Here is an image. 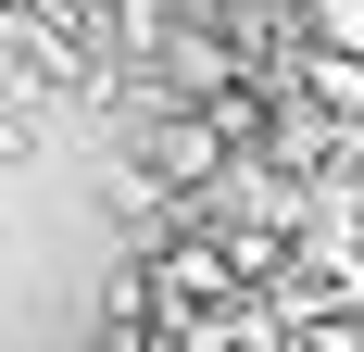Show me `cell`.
I'll return each instance as SVG.
<instances>
[{
    "label": "cell",
    "instance_id": "1",
    "mask_svg": "<svg viewBox=\"0 0 364 352\" xmlns=\"http://www.w3.org/2000/svg\"><path fill=\"white\" fill-rule=\"evenodd\" d=\"M301 38L339 51V63H364V0H301Z\"/></svg>",
    "mask_w": 364,
    "mask_h": 352
}]
</instances>
